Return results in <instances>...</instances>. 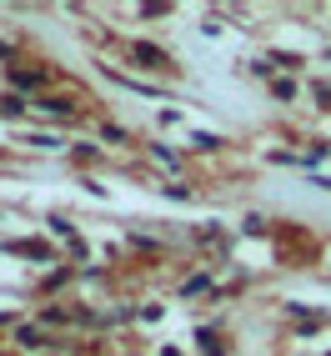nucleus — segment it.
<instances>
[{
  "mask_svg": "<svg viewBox=\"0 0 331 356\" xmlns=\"http://www.w3.org/2000/svg\"><path fill=\"white\" fill-rule=\"evenodd\" d=\"M136 56H140V60H146V65H161V60H166L161 51H151V45H136Z\"/></svg>",
  "mask_w": 331,
  "mask_h": 356,
  "instance_id": "nucleus-1",
  "label": "nucleus"
},
{
  "mask_svg": "<svg viewBox=\"0 0 331 356\" xmlns=\"http://www.w3.org/2000/svg\"><path fill=\"white\" fill-rule=\"evenodd\" d=\"M20 346H45V337H40V331H31V326H26V331H20Z\"/></svg>",
  "mask_w": 331,
  "mask_h": 356,
  "instance_id": "nucleus-2",
  "label": "nucleus"
}]
</instances>
